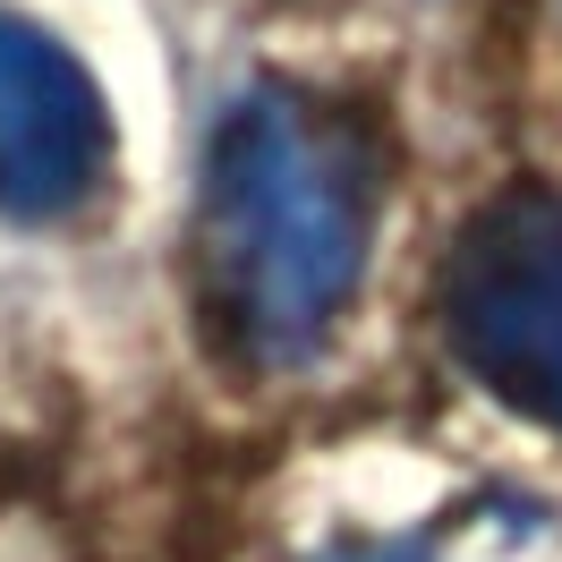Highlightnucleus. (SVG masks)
Masks as SVG:
<instances>
[{
	"label": "nucleus",
	"instance_id": "1",
	"mask_svg": "<svg viewBox=\"0 0 562 562\" xmlns=\"http://www.w3.org/2000/svg\"><path fill=\"white\" fill-rule=\"evenodd\" d=\"M375 137L307 86H256L213 120L196 171V265L231 341L290 367L333 341L375 247Z\"/></svg>",
	"mask_w": 562,
	"mask_h": 562
},
{
	"label": "nucleus",
	"instance_id": "2",
	"mask_svg": "<svg viewBox=\"0 0 562 562\" xmlns=\"http://www.w3.org/2000/svg\"><path fill=\"white\" fill-rule=\"evenodd\" d=\"M435 316L494 401L562 426V188L512 179L460 222Z\"/></svg>",
	"mask_w": 562,
	"mask_h": 562
},
{
	"label": "nucleus",
	"instance_id": "3",
	"mask_svg": "<svg viewBox=\"0 0 562 562\" xmlns=\"http://www.w3.org/2000/svg\"><path fill=\"white\" fill-rule=\"evenodd\" d=\"M120 128L69 43L0 9V222H69L103 196Z\"/></svg>",
	"mask_w": 562,
	"mask_h": 562
},
{
	"label": "nucleus",
	"instance_id": "4",
	"mask_svg": "<svg viewBox=\"0 0 562 562\" xmlns=\"http://www.w3.org/2000/svg\"><path fill=\"white\" fill-rule=\"evenodd\" d=\"M324 562H562V512L554 503H520V494H486L460 503L443 520L384 537V546H350Z\"/></svg>",
	"mask_w": 562,
	"mask_h": 562
}]
</instances>
